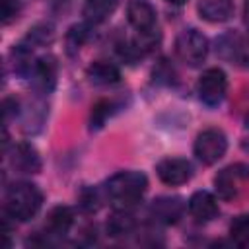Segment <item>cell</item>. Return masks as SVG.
<instances>
[{"instance_id": "7", "label": "cell", "mask_w": 249, "mask_h": 249, "mask_svg": "<svg viewBox=\"0 0 249 249\" xmlns=\"http://www.w3.org/2000/svg\"><path fill=\"white\" fill-rule=\"evenodd\" d=\"M156 173L165 185L177 187L191 179L193 165L183 158H165L156 165Z\"/></svg>"}, {"instance_id": "8", "label": "cell", "mask_w": 249, "mask_h": 249, "mask_svg": "<svg viewBox=\"0 0 249 249\" xmlns=\"http://www.w3.org/2000/svg\"><path fill=\"white\" fill-rule=\"evenodd\" d=\"M10 165L19 171V173H39L41 169V158H39V152L27 144V142H19L12 148L10 152Z\"/></svg>"}, {"instance_id": "16", "label": "cell", "mask_w": 249, "mask_h": 249, "mask_svg": "<svg viewBox=\"0 0 249 249\" xmlns=\"http://www.w3.org/2000/svg\"><path fill=\"white\" fill-rule=\"evenodd\" d=\"M117 8V0H86L82 14L89 23L105 21Z\"/></svg>"}, {"instance_id": "12", "label": "cell", "mask_w": 249, "mask_h": 249, "mask_svg": "<svg viewBox=\"0 0 249 249\" xmlns=\"http://www.w3.org/2000/svg\"><path fill=\"white\" fill-rule=\"evenodd\" d=\"M126 14L130 25L136 27L138 31H150L156 27V10L146 0H130Z\"/></svg>"}, {"instance_id": "2", "label": "cell", "mask_w": 249, "mask_h": 249, "mask_svg": "<svg viewBox=\"0 0 249 249\" xmlns=\"http://www.w3.org/2000/svg\"><path fill=\"white\" fill-rule=\"evenodd\" d=\"M41 202H43V195L35 185L16 183L6 191L4 212H6V216H10L14 220L25 222V220H31L39 212Z\"/></svg>"}, {"instance_id": "3", "label": "cell", "mask_w": 249, "mask_h": 249, "mask_svg": "<svg viewBox=\"0 0 249 249\" xmlns=\"http://www.w3.org/2000/svg\"><path fill=\"white\" fill-rule=\"evenodd\" d=\"M175 51L183 62L196 66L208 54V39L198 29H183L175 39Z\"/></svg>"}, {"instance_id": "18", "label": "cell", "mask_w": 249, "mask_h": 249, "mask_svg": "<svg viewBox=\"0 0 249 249\" xmlns=\"http://www.w3.org/2000/svg\"><path fill=\"white\" fill-rule=\"evenodd\" d=\"M134 230V218L130 212H126V208H119L109 220H107V231L113 237L119 235H126Z\"/></svg>"}, {"instance_id": "22", "label": "cell", "mask_w": 249, "mask_h": 249, "mask_svg": "<svg viewBox=\"0 0 249 249\" xmlns=\"http://www.w3.org/2000/svg\"><path fill=\"white\" fill-rule=\"evenodd\" d=\"M80 206L84 212H95L99 206H101V198H99V193L91 187H86L82 193H80Z\"/></svg>"}, {"instance_id": "15", "label": "cell", "mask_w": 249, "mask_h": 249, "mask_svg": "<svg viewBox=\"0 0 249 249\" xmlns=\"http://www.w3.org/2000/svg\"><path fill=\"white\" fill-rule=\"evenodd\" d=\"M33 74H35V80L37 84L43 88V89H53L54 82H56V60L54 56H41L35 64H33Z\"/></svg>"}, {"instance_id": "25", "label": "cell", "mask_w": 249, "mask_h": 249, "mask_svg": "<svg viewBox=\"0 0 249 249\" xmlns=\"http://www.w3.org/2000/svg\"><path fill=\"white\" fill-rule=\"evenodd\" d=\"M2 107H4V121H6V123H10V119L18 115V101L8 97V99H4Z\"/></svg>"}, {"instance_id": "14", "label": "cell", "mask_w": 249, "mask_h": 249, "mask_svg": "<svg viewBox=\"0 0 249 249\" xmlns=\"http://www.w3.org/2000/svg\"><path fill=\"white\" fill-rule=\"evenodd\" d=\"M88 78L97 86H113L121 80V72L113 62L107 60H95L88 68Z\"/></svg>"}, {"instance_id": "13", "label": "cell", "mask_w": 249, "mask_h": 249, "mask_svg": "<svg viewBox=\"0 0 249 249\" xmlns=\"http://www.w3.org/2000/svg\"><path fill=\"white\" fill-rule=\"evenodd\" d=\"M198 14L210 23H222L233 14V0H200Z\"/></svg>"}, {"instance_id": "9", "label": "cell", "mask_w": 249, "mask_h": 249, "mask_svg": "<svg viewBox=\"0 0 249 249\" xmlns=\"http://www.w3.org/2000/svg\"><path fill=\"white\" fill-rule=\"evenodd\" d=\"M218 54L239 66H249V45L239 35H222L218 39Z\"/></svg>"}, {"instance_id": "1", "label": "cell", "mask_w": 249, "mask_h": 249, "mask_svg": "<svg viewBox=\"0 0 249 249\" xmlns=\"http://www.w3.org/2000/svg\"><path fill=\"white\" fill-rule=\"evenodd\" d=\"M148 189V179L140 171H119L105 183V193L117 208L134 206Z\"/></svg>"}, {"instance_id": "11", "label": "cell", "mask_w": 249, "mask_h": 249, "mask_svg": "<svg viewBox=\"0 0 249 249\" xmlns=\"http://www.w3.org/2000/svg\"><path fill=\"white\" fill-rule=\"evenodd\" d=\"M185 204L177 196H160L150 204V214L163 224H175L183 216Z\"/></svg>"}, {"instance_id": "6", "label": "cell", "mask_w": 249, "mask_h": 249, "mask_svg": "<svg viewBox=\"0 0 249 249\" xmlns=\"http://www.w3.org/2000/svg\"><path fill=\"white\" fill-rule=\"evenodd\" d=\"M245 179H249V167H245V165H231V167L222 169L214 179V187H216L218 196L222 200L235 198L239 189H241V183Z\"/></svg>"}, {"instance_id": "20", "label": "cell", "mask_w": 249, "mask_h": 249, "mask_svg": "<svg viewBox=\"0 0 249 249\" xmlns=\"http://www.w3.org/2000/svg\"><path fill=\"white\" fill-rule=\"evenodd\" d=\"M53 37H54V29L51 23H39V25L31 27L27 33V41L31 45H47L53 41Z\"/></svg>"}, {"instance_id": "23", "label": "cell", "mask_w": 249, "mask_h": 249, "mask_svg": "<svg viewBox=\"0 0 249 249\" xmlns=\"http://www.w3.org/2000/svg\"><path fill=\"white\" fill-rule=\"evenodd\" d=\"M21 12V2L19 0H0V19L4 25L14 21Z\"/></svg>"}, {"instance_id": "26", "label": "cell", "mask_w": 249, "mask_h": 249, "mask_svg": "<svg viewBox=\"0 0 249 249\" xmlns=\"http://www.w3.org/2000/svg\"><path fill=\"white\" fill-rule=\"evenodd\" d=\"M165 2H169V4H175V6H183L187 0H165Z\"/></svg>"}, {"instance_id": "10", "label": "cell", "mask_w": 249, "mask_h": 249, "mask_svg": "<svg viewBox=\"0 0 249 249\" xmlns=\"http://www.w3.org/2000/svg\"><path fill=\"white\" fill-rule=\"evenodd\" d=\"M187 208H189V214L193 216L195 222L204 224V222H210L218 214V200L208 191H196L189 198Z\"/></svg>"}, {"instance_id": "17", "label": "cell", "mask_w": 249, "mask_h": 249, "mask_svg": "<svg viewBox=\"0 0 249 249\" xmlns=\"http://www.w3.org/2000/svg\"><path fill=\"white\" fill-rule=\"evenodd\" d=\"M72 222H74L72 210L68 206L60 204V206H54L49 212V216H47V230L51 233H54V235H62V233H66L70 230Z\"/></svg>"}, {"instance_id": "27", "label": "cell", "mask_w": 249, "mask_h": 249, "mask_svg": "<svg viewBox=\"0 0 249 249\" xmlns=\"http://www.w3.org/2000/svg\"><path fill=\"white\" fill-rule=\"evenodd\" d=\"M245 18L249 21V0H245Z\"/></svg>"}, {"instance_id": "4", "label": "cell", "mask_w": 249, "mask_h": 249, "mask_svg": "<svg viewBox=\"0 0 249 249\" xmlns=\"http://www.w3.org/2000/svg\"><path fill=\"white\" fill-rule=\"evenodd\" d=\"M228 150V138L220 128H206L195 140V156L204 163L212 165L224 158Z\"/></svg>"}, {"instance_id": "21", "label": "cell", "mask_w": 249, "mask_h": 249, "mask_svg": "<svg viewBox=\"0 0 249 249\" xmlns=\"http://www.w3.org/2000/svg\"><path fill=\"white\" fill-rule=\"evenodd\" d=\"M230 233L235 243L247 245L249 243V216H237L230 226Z\"/></svg>"}, {"instance_id": "19", "label": "cell", "mask_w": 249, "mask_h": 249, "mask_svg": "<svg viewBox=\"0 0 249 249\" xmlns=\"http://www.w3.org/2000/svg\"><path fill=\"white\" fill-rule=\"evenodd\" d=\"M115 111V103L109 99H101L91 107V128H101L105 124V121L113 115Z\"/></svg>"}, {"instance_id": "24", "label": "cell", "mask_w": 249, "mask_h": 249, "mask_svg": "<svg viewBox=\"0 0 249 249\" xmlns=\"http://www.w3.org/2000/svg\"><path fill=\"white\" fill-rule=\"evenodd\" d=\"M66 39H68V45L70 47L80 49L84 45V41L88 39V27L86 25H74V27H70Z\"/></svg>"}, {"instance_id": "5", "label": "cell", "mask_w": 249, "mask_h": 249, "mask_svg": "<svg viewBox=\"0 0 249 249\" xmlns=\"http://www.w3.org/2000/svg\"><path fill=\"white\" fill-rule=\"evenodd\" d=\"M226 89H228V78H226L224 70H220V68L204 70L196 84L198 99L208 107L220 105L226 97Z\"/></svg>"}]
</instances>
